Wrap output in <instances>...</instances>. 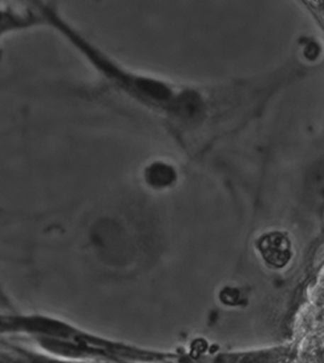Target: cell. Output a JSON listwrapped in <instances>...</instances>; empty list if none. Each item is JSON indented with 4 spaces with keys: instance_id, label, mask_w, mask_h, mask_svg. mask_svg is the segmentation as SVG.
Instances as JSON below:
<instances>
[{
    "instance_id": "cell-1",
    "label": "cell",
    "mask_w": 324,
    "mask_h": 363,
    "mask_svg": "<svg viewBox=\"0 0 324 363\" xmlns=\"http://www.w3.org/2000/svg\"><path fill=\"white\" fill-rule=\"evenodd\" d=\"M259 250L265 262L274 267H286L291 260V243L282 233H269L259 242Z\"/></svg>"
}]
</instances>
